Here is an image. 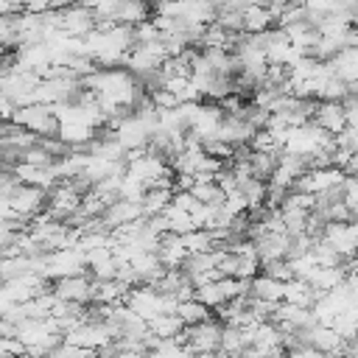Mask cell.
<instances>
[{
    "mask_svg": "<svg viewBox=\"0 0 358 358\" xmlns=\"http://www.w3.org/2000/svg\"><path fill=\"white\" fill-rule=\"evenodd\" d=\"M11 123L36 134V137H56L59 134V120L48 103H25L17 106L11 115Z\"/></svg>",
    "mask_w": 358,
    "mask_h": 358,
    "instance_id": "1",
    "label": "cell"
},
{
    "mask_svg": "<svg viewBox=\"0 0 358 358\" xmlns=\"http://www.w3.org/2000/svg\"><path fill=\"white\" fill-rule=\"evenodd\" d=\"M218 341H221V322L218 319H204L199 324L182 327L179 333V344H185L190 350V355L196 352H218Z\"/></svg>",
    "mask_w": 358,
    "mask_h": 358,
    "instance_id": "2",
    "label": "cell"
},
{
    "mask_svg": "<svg viewBox=\"0 0 358 358\" xmlns=\"http://www.w3.org/2000/svg\"><path fill=\"white\" fill-rule=\"evenodd\" d=\"M81 204V193L70 185V182H56L48 193H45V215L53 221H67Z\"/></svg>",
    "mask_w": 358,
    "mask_h": 358,
    "instance_id": "3",
    "label": "cell"
},
{
    "mask_svg": "<svg viewBox=\"0 0 358 358\" xmlns=\"http://www.w3.org/2000/svg\"><path fill=\"white\" fill-rule=\"evenodd\" d=\"M6 204H8L11 215H17V218H22V221H31V218H36V215L45 210V190L17 182L14 190L6 196Z\"/></svg>",
    "mask_w": 358,
    "mask_h": 358,
    "instance_id": "4",
    "label": "cell"
},
{
    "mask_svg": "<svg viewBox=\"0 0 358 358\" xmlns=\"http://www.w3.org/2000/svg\"><path fill=\"white\" fill-rule=\"evenodd\" d=\"M322 243H327L341 260H355V243H358V227L355 221H344V224H324Z\"/></svg>",
    "mask_w": 358,
    "mask_h": 358,
    "instance_id": "5",
    "label": "cell"
},
{
    "mask_svg": "<svg viewBox=\"0 0 358 358\" xmlns=\"http://www.w3.org/2000/svg\"><path fill=\"white\" fill-rule=\"evenodd\" d=\"M50 294L59 302H73V305H90L92 302V277L84 274H70V277H59L50 282Z\"/></svg>",
    "mask_w": 358,
    "mask_h": 358,
    "instance_id": "6",
    "label": "cell"
},
{
    "mask_svg": "<svg viewBox=\"0 0 358 358\" xmlns=\"http://www.w3.org/2000/svg\"><path fill=\"white\" fill-rule=\"evenodd\" d=\"M62 341H67V344H73V347H81V350L98 352L103 344L112 341V333H109V327H106L103 322H81V324H76L73 330H67V333L62 336Z\"/></svg>",
    "mask_w": 358,
    "mask_h": 358,
    "instance_id": "7",
    "label": "cell"
},
{
    "mask_svg": "<svg viewBox=\"0 0 358 358\" xmlns=\"http://www.w3.org/2000/svg\"><path fill=\"white\" fill-rule=\"evenodd\" d=\"M56 11H59L56 31H62V34H67V36H73V39H84V36L92 31V25H95L92 11L84 8V6H78V3H70V6L56 8Z\"/></svg>",
    "mask_w": 358,
    "mask_h": 358,
    "instance_id": "8",
    "label": "cell"
},
{
    "mask_svg": "<svg viewBox=\"0 0 358 358\" xmlns=\"http://www.w3.org/2000/svg\"><path fill=\"white\" fill-rule=\"evenodd\" d=\"M112 134H115V140L120 143V148L129 154V151H145V143H148V129H145V123L140 120V117H134V115H126L115 129H112Z\"/></svg>",
    "mask_w": 358,
    "mask_h": 358,
    "instance_id": "9",
    "label": "cell"
},
{
    "mask_svg": "<svg viewBox=\"0 0 358 358\" xmlns=\"http://www.w3.org/2000/svg\"><path fill=\"white\" fill-rule=\"evenodd\" d=\"M140 218H143L140 201H126V199H115V201L106 204L103 213H101V224H103L109 232L117 229V227H123V224H134V221H140Z\"/></svg>",
    "mask_w": 358,
    "mask_h": 358,
    "instance_id": "10",
    "label": "cell"
},
{
    "mask_svg": "<svg viewBox=\"0 0 358 358\" xmlns=\"http://www.w3.org/2000/svg\"><path fill=\"white\" fill-rule=\"evenodd\" d=\"M11 173H14V179L20 182V185H31V187H39V190H50L59 179H56V173H53V165H28V162H17L14 168H11Z\"/></svg>",
    "mask_w": 358,
    "mask_h": 358,
    "instance_id": "11",
    "label": "cell"
},
{
    "mask_svg": "<svg viewBox=\"0 0 358 358\" xmlns=\"http://www.w3.org/2000/svg\"><path fill=\"white\" fill-rule=\"evenodd\" d=\"M310 123L319 126L327 134H338L347 126L344 112H341V103H336V101H316L313 115H310Z\"/></svg>",
    "mask_w": 358,
    "mask_h": 358,
    "instance_id": "12",
    "label": "cell"
},
{
    "mask_svg": "<svg viewBox=\"0 0 358 358\" xmlns=\"http://www.w3.org/2000/svg\"><path fill=\"white\" fill-rule=\"evenodd\" d=\"M308 168H305V159L296 157V154H288V151H280L277 154V165H274V173H271V185H280V187H288L294 185L296 176H302Z\"/></svg>",
    "mask_w": 358,
    "mask_h": 358,
    "instance_id": "13",
    "label": "cell"
},
{
    "mask_svg": "<svg viewBox=\"0 0 358 358\" xmlns=\"http://www.w3.org/2000/svg\"><path fill=\"white\" fill-rule=\"evenodd\" d=\"M255 246V255L263 263H271V260H282L285 257V249H288V235L285 232H263L260 238L252 241Z\"/></svg>",
    "mask_w": 358,
    "mask_h": 358,
    "instance_id": "14",
    "label": "cell"
},
{
    "mask_svg": "<svg viewBox=\"0 0 358 358\" xmlns=\"http://www.w3.org/2000/svg\"><path fill=\"white\" fill-rule=\"evenodd\" d=\"M327 67H330V76L333 78H338V81H344V84H355V78H358V48H341L330 62H327Z\"/></svg>",
    "mask_w": 358,
    "mask_h": 358,
    "instance_id": "15",
    "label": "cell"
},
{
    "mask_svg": "<svg viewBox=\"0 0 358 358\" xmlns=\"http://www.w3.org/2000/svg\"><path fill=\"white\" fill-rule=\"evenodd\" d=\"M154 255H157V260H159L162 268H179L187 252H185L179 235L165 232V235H159V241H157V246H154Z\"/></svg>",
    "mask_w": 358,
    "mask_h": 358,
    "instance_id": "16",
    "label": "cell"
},
{
    "mask_svg": "<svg viewBox=\"0 0 358 358\" xmlns=\"http://www.w3.org/2000/svg\"><path fill=\"white\" fill-rule=\"evenodd\" d=\"M215 3L213 0H182L179 6V20H185L187 25H210L215 22Z\"/></svg>",
    "mask_w": 358,
    "mask_h": 358,
    "instance_id": "17",
    "label": "cell"
},
{
    "mask_svg": "<svg viewBox=\"0 0 358 358\" xmlns=\"http://www.w3.org/2000/svg\"><path fill=\"white\" fill-rule=\"evenodd\" d=\"M316 296H319V291L310 285V282H305V280H288V282H282V302H288V305H296V308H313V302H316Z\"/></svg>",
    "mask_w": 358,
    "mask_h": 358,
    "instance_id": "18",
    "label": "cell"
},
{
    "mask_svg": "<svg viewBox=\"0 0 358 358\" xmlns=\"http://www.w3.org/2000/svg\"><path fill=\"white\" fill-rule=\"evenodd\" d=\"M148 327V336H154L157 341H179V333H182V322L176 313H157L154 319L145 322Z\"/></svg>",
    "mask_w": 358,
    "mask_h": 358,
    "instance_id": "19",
    "label": "cell"
},
{
    "mask_svg": "<svg viewBox=\"0 0 358 358\" xmlns=\"http://www.w3.org/2000/svg\"><path fill=\"white\" fill-rule=\"evenodd\" d=\"M151 17H154V8H151L145 0H123L120 8H117L115 22H117V25H126V28H134V25L151 20Z\"/></svg>",
    "mask_w": 358,
    "mask_h": 358,
    "instance_id": "20",
    "label": "cell"
},
{
    "mask_svg": "<svg viewBox=\"0 0 358 358\" xmlns=\"http://www.w3.org/2000/svg\"><path fill=\"white\" fill-rule=\"evenodd\" d=\"M249 296L277 305V302H282V282H280V280H271V277H266V274H255V277L249 280Z\"/></svg>",
    "mask_w": 358,
    "mask_h": 358,
    "instance_id": "21",
    "label": "cell"
},
{
    "mask_svg": "<svg viewBox=\"0 0 358 358\" xmlns=\"http://www.w3.org/2000/svg\"><path fill=\"white\" fill-rule=\"evenodd\" d=\"M241 20H243V34H260V31H266V28L274 25L271 11H268L266 6H260V3L246 6V8L241 11Z\"/></svg>",
    "mask_w": 358,
    "mask_h": 358,
    "instance_id": "22",
    "label": "cell"
},
{
    "mask_svg": "<svg viewBox=\"0 0 358 358\" xmlns=\"http://www.w3.org/2000/svg\"><path fill=\"white\" fill-rule=\"evenodd\" d=\"M246 347H249V330H241V327H224V324H221V341H218V352H221V355L238 358Z\"/></svg>",
    "mask_w": 358,
    "mask_h": 358,
    "instance_id": "23",
    "label": "cell"
},
{
    "mask_svg": "<svg viewBox=\"0 0 358 358\" xmlns=\"http://www.w3.org/2000/svg\"><path fill=\"white\" fill-rule=\"evenodd\" d=\"M171 196H173L171 187H145V193H143V199H140L143 218H148V215H159V213L171 204Z\"/></svg>",
    "mask_w": 358,
    "mask_h": 358,
    "instance_id": "24",
    "label": "cell"
},
{
    "mask_svg": "<svg viewBox=\"0 0 358 358\" xmlns=\"http://www.w3.org/2000/svg\"><path fill=\"white\" fill-rule=\"evenodd\" d=\"M277 154H280V151H277ZM277 154H271V151H249L246 162H249L252 176L260 179V182H268L271 173H274V165H277Z\"/></svg>",
    "mask_w": 358,
    "mask_h": 358,
    "instance_id": "25",
    "label": "cell"
},
{
    "mask_svg": "<svg viewBox=\"0 0 358 358\" xmlns=\"http://www.w3.org/2000/svg\"><path fill=\"white\" fill-rule=\"evenodd\" d=\"M173 313L179 316V322L185 324V327H190V324H199V322H204V319H210V308H204L199 299H179L176 302V308H173Z\"/></svg>",
    "mask_w": 358,
    "mask_h": 358,
    "instance_id": "26",
    "label": "cell"
},
{
    "mask_svg": "<svg viewBox=\"0 0 358 358\" xmlns=\"http://www.w3.org/2000/svg\"><path fill=\"white\" fill-rule=\"evenodd\" d=\"M179 241H182L187 255H193V252H213L215 249V238H213L210 229H190V232L179 235Z\"/></svg>",
    "mask_w": 358,
    "mask_h": 358,
    "instance_id": "27",
    "label": "cell"
},
{
    "mask_svg": "<svg viewBox=\"0 0 358 358\" xmlns=\"http://www.w3.org/2000/svg\"><path fill=\"white\" fill-rule=\"evenodd\" d=\"M238 193L243 196V201H246V207H249V210L263 207V201H266V182H260V179H255V176H249V179H243V182L238 185Z\"/></svg>",
    "mask_w": 358,
    "mask_h": 358,
    "instance_id": "28",
    "label": "cell"
},
{
    "mask_svg": "<svg viewBox=\"0 0 358 358\" xmlns=\"http://www.w3.org/2000/svg\"><path fill=\"white\" fill-rule=\"evenodd\" d=\"M162 218H165V229H168V232H173V235H185V232H190V229H193L190 215H187L185 210L173 207V204H168V207L162 210Z\"/></svg>",
    "mask_w": 358,
    "mask_h": 358,
    "instance_id": "29",
    "label": "cell"
},
{
    "mask_svg": "<svg viewBox=\"0 0 358 358\" xmlns=\"http://www.w3.org/2000/svg\"><path fill=\"white\" fill-rule=\"evenodd\" d=\"M145 358H193V355H190V350H187L185 344H179V341H157V344L145 352Z\"/></svg>",
    "mask_w": 358,
    "mask_h": 358,
    "instance_id": "30",
    "label": "cell"
},
{
    "mask_svg": "<svg viewBox=\"0 0 358 358\" xmlns=\"http://www.w3.org/2000/svg\"><path fill=\"white\" fill-rule=\"evenodd\" d=\"M246 148H249V151H271V154L282 151V145L277 143V137H274L271 131H266V129H257V131L252 134V140H249Z\"/></svg>",
    "mask_w": 358,
    "mask_h": 358,
    "instance_id": "31",
    "label": "cell"
},
{
    "mask_svg": "<svg viewBox=\"0 0 358 358\" xmlns=\"http://www.w3.org/2000/svg\"><path fill=\"white\" fill-rule=\"evenodd\" d=\"M336 151H347V154H358V129L355 126H344L338 134H333Z\"/></svg>",
    "mask_w": 358,
    "mask_h": 358,
    "instance_id": "32",
    "label": "cell"
},
{
    "mask_svg": "<svg viewBox=\"0 0 358 358\" xmlns=\"http://www.w3.org/2000/svg\"><path fill=\"white\" fill-rule=\"evenodd\" d=\"M260 274L271 277V280H280V282H288L294 280V271H291V263L282 257V260H271V263H263L260 266Z\"/></svg>",
    "mask_w": 358,
    "mask_h": 358,
    "instance_id": "33",
    "label": "cell"
},
{
    "mask_svg": "<svg viewBox=\"0 0 358 358\" xmlns=\"http://www.w3.org/2000/svg\"><path fill=\"white\" fill-rule=\"evenodd\" d=\"M143 193H145V187L137 182V179H131V176H120V182H117V199H126V201H140L143 199Z\"/></svg>",
    "mask_w": 358,
    "mask_h": 358,
    "instance_id": "34",
    "label": "cell"
},
{
    "mask_svg": "<svg viewBox=\"0 0 358 358\" xmlns=\"http://www.w3.org/2000/svg\"><path fill=\"white\" fill-rule=\"evenodd\" d=\"M45 358H95V352H92V350L73 347V344H67V341H59Z\"/></svg>",
    "mask_w": 358,
    "mask_h": 358,
    "instance_id": "35",
    "label": "cell"
},
{
    "mask_svg": "<svg viewBox=\"0 0 358 358\" xmlns=\"http://www.w3.org/2000/svg\"><path fill=\"white\" fill-rule=\"evenodd\" d=\"M285 358H324V355L316 352L313 347H299V350H288Z\"/></svg>",
    "mask_w": 358,
    "mask_h": 358,
    "instance_id": "36",
    "label": "cell"
},
{
    "mask_svg": "<svg viewBox=\"0 0 358 358\" xmlns=\"http://www.w3.org/2000/svg\"><path fill=\"white\" fill-rule=\"evenodd\" d=\"M14 330H17V327H14V324L0 313V338H3V336H14Z\"/></svg>",
    "mask_w": 358,
    "mask_h": 358,
    "instance_id": "37",
    "label": "cell"
},
{
    "mask_svg": "<svg viewBox=\"0 0 358 358\" xmlns=\"http://www.w3.org/2000/svg\"><path fill=\"white\" fill-rule=\"evenodd\" d=\"M17 358H39V355H34V352H28V350H25V352H22V355H17Z\"/></svg>",
    "mask_w": 358,
    "mask_h": 358,
    "instance_id": "38",
    "label": "cell"
},
{
    "mask_svg": "<svg viewBox=\"0 0 358 358\" xmlns=\"http://www.w3.org/2000/svg\"><path fill=\"white\" fill-rule=\"evenodd\" d=\"M215 358H229V355H221V352H215Z\"/></svg>",
    "mask_w": 358,
    "mask_h": 358,
    "instance_id": "39",
    "label": "cell"
},
{
    "mask_svg": "<svg viewBox=\"0 0 358 358\" xmlns=\"http://www.w3.org/2000/svg\"><path fill=\"white\" fill-rule=\"evenodd\" d=\"M336 358H341V355H336Z\"/></svg>",
    "mask_w": 358,
    "mask_h": 358,
    "instance_id": "40",
    "label": "cell"
}]
</instances>
